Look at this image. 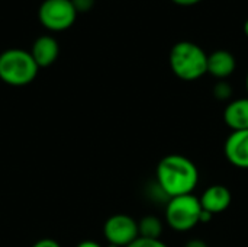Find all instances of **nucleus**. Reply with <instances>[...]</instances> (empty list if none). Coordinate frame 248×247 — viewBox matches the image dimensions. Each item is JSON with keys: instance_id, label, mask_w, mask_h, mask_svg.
<instances>
[{"instance_id": "22", "label": "nucleus", "mask_w": 248, "mask_h": 247, "mask_svg": "<svg viewBox=\"0 0 248 247\" xmlns=\"http://www.w3.org/2000/svg\"><path fill=\"white\" fill-rule=\"evenodd\" d=\"M246 89H247V95H248V71H247V76H246Z\"/></svg>"}, {"instance_id": "3", "label": "nucleus", "mask_w": 248, "mask_h": 247, "mask_svg": "<svg viewBox=\"0 0 248 247\" xmlns=\"http://www.w3.org/2000/svg\"><path fill=\"white\" fill-rule=\"evenodd\" d=\"M39 67L29 51L10 48L0 54V80L9 86H28L36 79Z\"/></svg>"}, {"instance_id": "16", "label": "nucleus", "mask_w": 248, "mask_h": 247, "mask_svg": "<svg viewBox=\"0 0 248 247\" xmlns=\"http://www.w3.org/2000/svg\"><path fill=\"white\" fill-rule=\"evenodd\" d=\"M32 247H61V245L52 239H42V240L36 242Z\"/></svg>"}, {"instance_id": "10", "label": "nucleus", "mask_w": 248, "mask_h": 247, "mask_svg": "<svg viewBox=\"0 0 248 247\" xmlns=\"http://www.w3.org/2000/svg\"><path fill=\"white\" fill-rule=\"evenodd\" d=\"M237 68V60L227 49H217L208 55V74L218 80L228 79Z\"/></svg>"}, {"instance_id": "13", "label": "nucleus", "mask_w": 248, "mask_h": 247, "mask_svg": "<svg viewBox=\"0 0 248 247\" xmlns=\"http://www.w3.org/2000/svg\"><path fill=\"white\" fill-rule=\"evenodd\" d=\"M212 93H214V98L215 99H218L221 102H225V100H230L231 99V96H232V87H231V84L227 80H218V83L212 89Z\"/></svg>"}, {"instance_id": "12", "label": "nucleus", "mask_w": 248, "mask_h": 247, "mask_svg": "<svg viewBox=\"0 0 248 247\" xmlns=\"http://www.w3.org/2000/svg\"><path fill=\"white\" fill-rule=\"evenodd\" d=\"M163 223L160 218L154 215H147L138 221L140 237L144 239H160L163 234Z\"/></svg>"}, {"instance_id": "21", "label": "nucleus", "mask_w": 248, "mask_h": 247, "mask_svg": "<svg viewBox=\"0 0 248 247\" xmlns=\"http://www.w3.org/2000/svg\"><path fill=\"white\" fill-rule=\"evenodd\" d=\"M243 31H244V35L248 38V19L244 22V26H243Z\"/></svg>"}, {"instance_id": "20", "label": "nucleus", "mask_w": 248, "mask_h": 247, "mask_svg": "<svg viewBox=\"0 0 248 247\" xmlns=\"http://www.w3.org/2000/svg\"><path fill=\"white\" fill-rule=\"evenodd\" d=\"M76 247H102V245H99L97 242H93V240H84V242L78 243Z\"/></svg>"}, {"instance_id": "8", "label": "nucleus", "mask_w": 248, "mask_h": 247, "mask_svg": "<svg viewBox=\"0 0 248 247\" xmlns=\"http://www.w3.org/2000/svg\"><path fill=\"white\" fill-rule=\"evenodd\" d=\"M199 201L203 211L217 215L225 213L230 208L232 202V194L225 185H211L203 191Z\"/></svg>"}, {"instance_id": "5", "label": "nucleus", "mask_w": 248, "mask_h": 247, "mask_svg": "<svg viewBox=\"0 0 248 247\" xmlns=\"http://www.w3.org/2000/svg\"><path fill=\"white\" fill-rule=\"evenodd\" d=\"M77 15L78 13L71 0H44L38 9L41 25L54 32L71 28Z\"/></svg>"}, {"instance_id": "15", "label": "nucleus", "mask_w": 248, "mask_h": 247, "mask_svg": "<svg viewBox=\"0 0 248 247\" xmlns=\"http://www.w3.org/2000/svg\"><path fill=\"white\" fill-rule=\"evenodd\" d=\"M77 13H86L94 6V0H71Z\"/></svg>"}, {"instance_id": "14", "label": "nucleus", "mask_w": 248, "mask_h": 247, "mask_svg": "<svg viewBox=\"0 0 248 247\" xmlns=\"http://www.w3.org/2000/svg\"><path fill=\"white\" fill-rule=\"evenodd\" d=\"M126 247H169L164 242H161V239H144V237H138L134 243H131Z\"/></svg>"}, {"instance_id": "17", "label": "nucleus", "mask_w": 248, "mask_h": 247, "mask_svg": "<svg viewBox=\"0 0 248 247\" xmlns=\"http://www.w3.org/2000/svg\"><path fill=\"white\" fill-rule=\"evenodd\" d=\"M185 247H209L206 245V242H203V240H201V239H192V240H189Z\"/></svg>"}, {"instance_id": "7", "label": "nucleus", "mask_w": 248, "mask_h": 247, "mask_svg": "<svg viewBox=\"0 0 248 247\" xmlns=\"http://www.w3.org/2000/svg\"><path fill=\"white\" fill-rule=\"evenodd\" d=\"M224 154L230 165L248 170V130L232 131L224 144Z\"/></svg>"}, {"instance_id": "11", "label": "nucleus", "mask_w": 248, "mask_h": 247, "mask_svg": "<svg viewBox=\"0 0 248 247\" xmlns=\"http://www.w3.org/2000/svg\"><path fill=\"white\" fill-rule=\"evenodd\" d=\"M224 122L232 131L248 130V96L235 99L225 106Z\"/></svg>"}, {"instance_id": "2", "label": "nucleus", "mask_w": 248, "mask_h": 247, "mask_svg": "<svg viewBox=\"0 0 248 247\" xmlns=\"http://www.w3.org/2000/svg\"><path fill=\"white\" fill-rule=\"evenodd\" d=\"M169 64L176 77L195 82L208 74V54L192 41L176 42L169 54Z\"/></svg>"}, {"instance_id": "4", "label": "nucleus", "mask_w": 248, "mask_h": 247, "mask_svg": "<svg viewBox=\"0 0 248 247\" xmlns=\"http://www.w3.org/2000/svg\"><path fill=\"white\" fill-rule=\"evenodd\" d=\"M202 205L198 197L193 194L174 197L167 201L166 221L174 231H190L201 224Z\"/></svg>"}, {"instance_id": "1", "label": "nucleus", "mask_w": 248, "mask_h": 247, "mask_svg": "<svg viewBox=\"0 0 248 247\" xmlns=\"http://www.w3.org/2000/svg\"><path fill=\"white\" fill-rule=\"evenodd\" d=\"M199 183V169L183 154L164 156L155 169V185L167 198L190 195Z\"/></svg>"}, {"instance_id": "19", "label": "nucleus", "mask_w": 248, "mask_h": 247, "mask_svg": "<svg viewBox=\"0 0 248 247\" xmlns=\"http://www.w3.org/2000/svg\"><path fill=\"white\" fill-rule=\"evenodd\" d=\"M212 218H214V215H212L211 213L202 210V214H201V224H208Z\"/></svg>"}, {"instance_id": "18", "label": "nucleus", "mask_w": 248, "mask_h": 247, "mask_svg": "<svg viewBox=\"0 0 248 247\" xmlns=\"http://www.w3.org/2000/svg\"><path fill=\"white\" fill-rule=\"evenodd\" d=\"M171 1L179 4V6H193V4L201 3L202 0H171Z\"/></svg>"}, {"instance_id": "6", "label": "nucleus", "mask_w": 248, "mask_h": 247, "mask_svg": "<svg viewBox=\"0 0 248 247\" xmlns=\"http://www.w3.org/2000/svg\"><path fill=\"white\" fill-rule=\"evenodd\" d=\"M103 234L110 246H129L140 237L138 221L126 214H115L106 220Z\"/></svg>"}, {"instance_id": "9", "label": "nucleus", "mask_w": 248, "mask_h": 247, "mask_svg": "<svg viewBox=\"0 0 248 247\" xmlns=\"http://www.w3.org/2000/svg\"><path fill=\"white\" fill-rule=\"evenodd\" d=\"M29 52L33 57L35 63L38 64V67L44 68V67L52 66L57 61V58L60 55V45L54 36L41 35L39 38H36L33 41Z\"/></svg>"}]
</instances>
